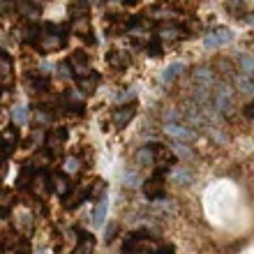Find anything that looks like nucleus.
I'll use <instances>...</instances> for the list:
<instances>
[{
	"label": "nucleus",
	"instance_id": "obj_1",
	"mask_svg": "<svg viewBox=\"0 0 254 254\" xmlns=\"http://www.w3.org/2000/svg\"><path fill=\"white\" fill-rule=\"evenodd\" d=\"M213 100H215V111L222 116H229L234 111V88L229 83H217Z\"/></svg>",
	"mask_w": 254,
	"mask_h": 254
},
{
	"label": "nucleus",
	"instance_id": "obj_19",
	"mask_svg": "<svg viewBox=\"0 0 254 254\" xmlns=\"http://www.w3.org/2000/svg\"><path fill=\"white\" fill-rule=\"evenodd\" d=\"M65 190H67V181H65V178H61V176H58V178H56V192L65 194Z\"/></svg>",
	"mask_w": 254,
	"mask_h": 254
},
{
	"label": "nucleus",
	"instance_id": "obj_12",
	"mask_svg": "<svg viewBox=\"0 0 254 254\" xmlns=\"http://www.w3.org/2000/svg\"><path fill=\"white\" fill-rule=\"evenodd\" d=\"M9 74H12V61H9V56L0 54V81H5Z\"/></svg>",
	"mask_w": 254,
	"mask_h": 254
},
{
	"label": "nucleus",
	"instance_id": "obj_6",
	"mask_svg": "<svg viewBox=\"0 0 254 254\" xmlns=\"http://www.w3.org/2000/svg\"><path fill=\"white\" fill-rule=\"evenodd\" d=\"M132 118H134V104H127V107H121L114 114V125L118 127V129H123Z\"/></svg>",
	"mask_w": 254,
	"mask_h": 254
},
{
	"label": "nucleus",
	"instance_id": "obj_3",
	"mask_svg": "<svg viewBox=\"0 0 254 254\" xmlns=\"http://www.w3.org/2000/svg\"><path fill=\"white\" fill-rule=\"evenodd\" d=\"M231 40H234V33H231L229 28H217L213 33H208L203 44H206L208 49H220V47H224V44H229Z\"/></svg>",
	"mask_w": 254,
	"mask_h": 254
},
{
	"label": "nucleus",
	"instance_id": "obj_4",
	"mask_svg": "<svg viewBox=\"0 0 254 254\" xmlns=\"http://www.w3.org/2000/svg\"><path fill=\"white\" fill-rule=\"evenodd\" d=\"M162 192H164L162 176H153V178H148V181L143 183V194H146L148 199H157V196H162Z\"/></svg>",
	"mask_w": 254,
	"mask_h": 254
},
{
	"label": "nucleus",
	"instance_id": "obj_14",
	"mask_svg": "<svg viewBox=\"0 0 254 254\" xmlns=\"http://www.w3.org/2000/svg\"><path fill=\"white\" fill-rule=\"evenodd\" d=\"M74 254H93V238H90V236H83V238H81V243H79V248H76V252Z\"/></svg>",
	"mask_w": 254,
	"mask_h": 254
},
{
	"label": "nucleus",
	"instance_id": "obj_10",
	"mask_svg": "<svg viewBox=\"0 0 254 254\" xmlns=\"http://www.w3.org/2000/svg\"><path fill=\"white\" fill-rule=\"evenodd\" d=\"M236 88L241 90L245 97H252L254 93V86H252V79H248V76H243V74H238L236 76Z\"/></svg>",
	"mask_w": 254,
	"mask_h": 254
},
{
	"label": "nucleus",
	"instance_id": "obj_13",
	"mask_svg": "<svg viewBox=\"0 0 254 254\" xmlns=\"http://www.w3.org/2000/svg\"><path fill=\"white\" fill-rule=\"evenodd\" d=\"M136 162L139 164H153V146L141 148L139 153H136Z\"/></svg>",
	"mask_w": 254,
	"mask_h": 254
},
{
	"label": "nucleus",
	"instance_id": "obj_16",
	"mask_svg": "<svg viewBox=\"0 0 254 254\" xmlns=\"http://www.w3.org/2000/svg\"><path fill=\"white\" fill-rule=\"evenodd\" d=\"M12 121L16 123V125H23V123L28 121V114H26V107H16L12 111Z\"/></svg>",
	"mask_w": 254,
	"mask_h": 254
},
{
	"label": "nucleus",
	"instance_id": "obj_5",
	"mask_svg": "<svg viewBox=\"0 0 254 254\" xmlns=\"http://www.w3.org/2000/svg\"><path fill=\"white\" fill-rule=\"evenodd\" d=\"M176 162V155L164 146H153V164H167L171 167Z\"/></svg>",
	"mask_w": 254,
	"mask_h": 254
},
{
	"label": "nucleus",
	"instance_id": "obj_18",
	"mask_svg": "<svg viewBox=\"0 0 254 254\" xmlns=\"http://www.w3.org/2000/svg\"><path fill=\"white\" fill-rule=\"evenodd\" d=\"M76 169H79V160L69 157V160L65 162V171H67V174H76Z\"/></svg>",
	"mask_w": 254,
	"mask_h": 254
},
{
	"label": "nucleus",
	"instance_id": "obj_2",
	"mask_svg": "<svg viewBox=\"0 0 254 254\" xmlns=\"http://www.w3.org/2000/svg\"><path fill=\"white\" fill-rule=\"evenodd\" d=\"M164 134L176 139L178 143H188V141L196 139V132H194L188 123H164Z\"/></svg>",
	"mask_w": 254,
	"mask_h": 254
},
{
	"label": "nucleus",
	"instance_id": "obj_7",
	"mask_svg": "<svg viewBox=\"0 0 254 254\" xmlns=\"http://www.w3.org/2000/svg\"><path fill=\"white\" fill-rule=\"evenodd\" d=\"M107 210H109V199L107 196H102L97 201V206H95V213H93V224L95 227H102L104 220H107Z\"/></svg>",
	"mask_w": 254,
	"mask_h": 254
},
{
	"label": "nucleus",
	"instance_id": "obj_15",
	"mask_svg": "<svg viewBox=\"0 0 254 254\" xmlns=\"http://www.w3.org/2000/svg\"><path fill=\"white\" fill-rule=\"evenodd\" d=\"M241 65H243V76H248V79H252V69H254V63H252V56H243V61H241Z\"/></svg>",
	"mask_w": 254,
	"mask_h": 254
},
{
	"label": "nucleus",
	"instance_id": "obj_17",
	"mask_svg": "<svg viewBox=\"0 0 254 254\" xmlns=\"http://www.w3.org/2000/svg\"><path fill=\"white\" fill-rule=\"evenodd\" d=\"M123 181H125V185L134 188V185H139V176L134 169H129V171H123Z\"/></svg>",
	"mask_w": 254,
	"mask_h": 254
},
{
	"label": "nucleus",
	"instance_id": "obj_8",
	"mask_svg": "<svg viewBox=\"0 0 254 254\" xmlns=\"http://www.w3.org/2000/svg\"><path fill=\"white\" fill-rule=\"evenodd\" d=\"M194 79H196V86L213 88V72H210V67H201V69H196Z\"/></svg>",
	"mask_w": 254,
	"mask_h": 254
},
{
	"label": "nucleus",
	"instance_id": "obj_20",
	"mask_svg": "<svg viewBox=\"0 0 254 254\" xmlns=\"http://www.w3.org/2000/svg\"><path fill=\"white\" fill-rule=\"evenodd\" d=\"M176 148H178V155H183V157H190V155H192V153L188 150V146H185V143H178Z\"/></svg>",
	"mask_w": 254,
	"mask_h": 254
},
{
	"label": "nucleus",
	"instance_id": "obj_11",
	"mask_svg": "<svg viewBox=\"0 0 254 254\" xmlns=\"http://www.w3.org/2000/svg\"><path fill=\"white\" fill-rule=\"evenodd\" d=\"M174 181L178 185H190L192 183V174L185 167H178V169H174Z\"/></svg>",
	"mask_w": 254,
	"mask_h": 254
},
{
	"label": "nucleus",
	"instance_id": "obj_21",
	"mask_svg": "<svg viewBox=\"0 0 254 254\" xmlns=\"http://www.w3.org/2000/svg\"><path fill=\"white\" fill-rule=\"evenodd\" d=\"M162 35H164L167 40H174V35H178V33H176V30H164V33H162Z\"/></svg>",
	"mask_w": 254,
	"mask_h": 254
},
{
	"label": "nucleus",
	"instance_id": "obj_9",
	"mask_svg": "<svg viewBox=\"0 0 254 254\" xmlns=\"http://www.w3.org/2000/svg\"><path fill=\"white\" fill-rule=\"evenodd\" d=\"M183 69H185V65H183V63H174V65H169L167 69L162 72L160 81H162V83H171V81H174L176 76H178V74L183 72Z\"/></svg>",
	"mask_w": 254,
	"mask_h": 254
}]
</instances>
